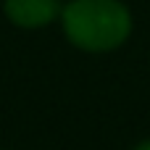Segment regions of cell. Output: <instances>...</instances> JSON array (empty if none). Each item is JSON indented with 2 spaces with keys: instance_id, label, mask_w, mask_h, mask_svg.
I'll return each instance as SVG.
<instances>
[{
  "instance_id": "cell-1",
  "label": "cell",
  "mask_w": 150,
  "mask_h": 150,
  "mask_svg": "<svg viewBox=\"0 0 150 150\" xmlns=\"http://www.w3.org/2000/svg\"><path fill=\"white\" fill-rule=\"evenodd\" d=\"M63 37L82 53H113L134 29L132 11L124 0H69L61 8Z\"/></svg>"
},
{
  "instance_id": "cell-2",
  "label": "cell",
  "mask_w": 150,
  "mask_h": 150,
  "mask_svg": "<svg viewBox=\"0 0 150 150\" xmlns=\"http://www.w3.org/2000/svg\"><path fill=\"white\" fill-rule=\"evenodd\" d=\"M61 0H3L5 18L24 32L45 29L61 18Z\"/></svg>"
},
{
  "instance_id": "cell-3",
  "label": "cell",
  "mask_w": 150,
  "mask_h": 150,
  "mask_svg": "<svg viewBox=\"0 0 150 150\" xmlns=\"http://www.w3.org/2000/svg\"><path fill=\"white\" fill-rule=\"evenodd\" d=\"M132 150H150V137H145V140H140V142H137V145H134Z\"/></svg>"
},
{
  "instance_id": "cell-4",
  "label": "cell",
  "mask_w": 150,
  "mask_h": 150,
  "mask_svg": "<svg viewBox=\"0 0 150 150\" xmlns=\"http://www.w3.org/2000/svg\"><path fill=\"white\" fill-rule=\"evenodd\" d=\"M0 3H3V0H0Z\"/></svg>"
},
{
  "instance_id": "cell-5",
  "label": "cell",
  "mask_w": 150,
  "mask_h": 150,
  "mask_svg": "<svg viewBox=\"0 0 150 150\" xmlns=\"http://www.w3.org/2000/svg\"><path fill=\"white\" fill-rule=\"evenodd\" d=\"M0 150H3V148H0Z\"/></svg>"
}]
</instances>
